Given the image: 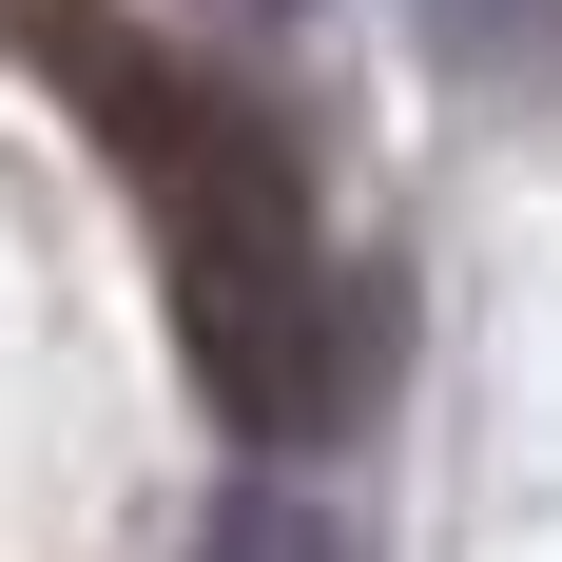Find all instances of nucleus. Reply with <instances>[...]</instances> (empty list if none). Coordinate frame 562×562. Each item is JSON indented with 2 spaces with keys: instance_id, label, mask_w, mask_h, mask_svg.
Listing matches in <instances>:
<instances>
[{
  "instance_id": "obj_4",
  "label": "nucleus",
  "mask_w": 562,
  "mask_h": 562,
  "mask_svg": "<svg viewBox=\"0 0 562 562\" xmlns=\"http://www.w3.org/2000/svg\"><path fill=\"white\" fill-rule=\"evenodd\" d=\"M233 20H272V0H233Z\"/></svg>"
},
{
  "instance_id": "obj_1",
  "label": "nucleus",
  "mask_w": 562,
  "mask_h": 562,
  "mask_svg": "<svg viewBox=\"0 0 562 562\" xmlns=\"http://www.w3.org/2000/svg\"><path fill=\"white\" fill-rule=\"evenodd\" d=\"M20 40L78 78L116 156H136V214H156V291H175V349H194V389L252 427V447H311L349 407V349H330V233H311V156H291L272 116L194 78V58H136L116 20L78 0H20Z\"/></svg>"
},
{
  "instance_id": "obj_2",
  "label": "nucleus",
  "mask_w": 562,
  "mask_h": 562,
  "mask_svg": "<svg viewBox=\"0 0 562 562\" xmlns=\"http://www.w3.org/2000/svg\"><path fill=\"white\" fill-rule=\"evenodd\" d=\"M427 40L485 98H562V0H427Z\"/></svg>"
},
{
  "instance_id": "obj_3",
  "label": "nucleus",
  "mask_w": 562,
  "mask_h": 562,
  "mask_svg": "<svg viewBox=\"0 0 562 562\" xmlns=\"http://www.w3.org/2000/svg\"><path fill=\"white\" fill-rule=\"evenodd\" d=\"M194 562H349V524H330V505H291V485H233Z\"/></svg>"
}]
</instances>
